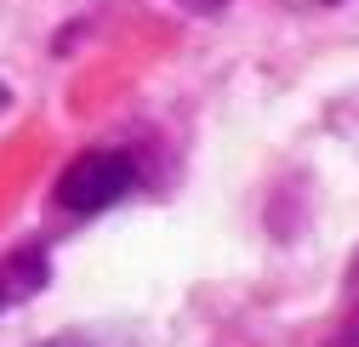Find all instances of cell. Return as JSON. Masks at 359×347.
<instances>
[{"mask_svg": "<svg viewBox=\"0 0 359 347\" xmlns=\"http://www.w3.org/2000/svg\"><path fill=\"white\" fill-rule=\"evenodd\" d=\"M183 6H189V12H205V17H217L222 6H229V0H183Z\"/></svg>", "mask_w": 359, "mask_h": 347, "instance_id": "3", "label": "cell"}, {"mask_svg": "<svg viewBox=\"0 0 359 347\" xmlns=\"http://www.w3.org/2000/svg\"><path fill=\"white\" fill-rule=\"evenodd\" d=\"M337 347H359V313H353V325H348V330L337 336Z\"/></svg>", "mask_w": 359, "mask_h": 347, "instance_id": "4", "label": "cell"}, {"mask_svg": "<svg viewBox=\"0 0 359 347\" xmlns=\"http://www.w3.org/2000/svg\"><path fill=\"white\" fill-rule=\"evenodd\" d=\"M131 183H137V171H131L126 154L92 148V154H80V160L63 165V177H57V205L74 211V216H97V211H109Z\"/></svg>", "mask_w": 359, "mask_h": 347, "instance_id": "1", "label": "cell"}, {"mask_svg": "<svg viewBox=\"0 0 359 347\" xmlns=\"http://www.w3.org/2000/svg\"><path fill=\"white\" fill-rule=\"evenodd\" d=\"M40 285H46V262H40L34 250L12 256V262H0V308H12V302H29Z\"/></svg>", "mask_w": 359, "mask_h": 347, "instance_id": "2", "label": "cell"}, {"mask_svg": "<svg viewBox=\"0 0 359 347\" xmlns=\"http://www.w3.org/2000/svg\"><path fill=\"white\" fill-rule=\"evenodd\" d=\"M0 108H6V92H0Z\"/></svg>", "mask_w": 359, "mask_h": 347, "instance_id": "5", "label": "cell"}]
</instances>
